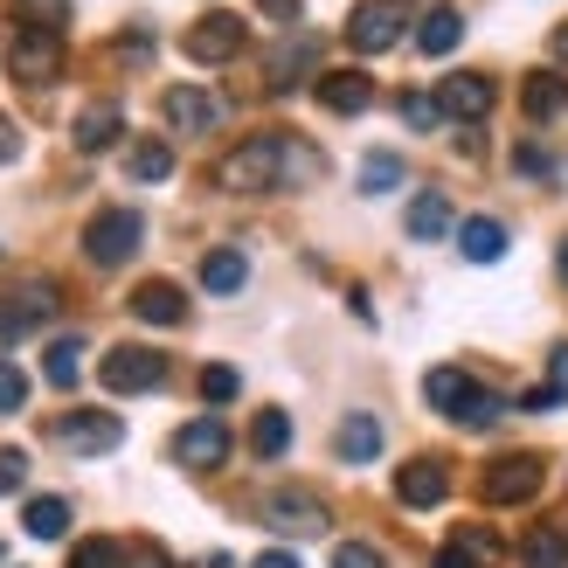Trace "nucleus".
<instances>
[{
  "mask_svg": "<svg viewBox=\"0 0 568 568\" xmlns=\"http://www.w3.org/2000/svg\"><path fill=\"white\" fill-rule=\"evenodd\" d=\"M215 187L222 194H271L284 187V132H264V139H243L215 160Z\"/></svg>",
  "mask_w": 568,
  "mask_h": 568,
  "instance_id": "f257e3e1",
  "label": "nucleus"
},
{
  "mask_svg": "<svg viewBox=\"0 0 568 568\" xmlns=\"http://www.w3.org/2000/svg\"><path fill=\"white\" fill-rule=\"evenodd\" d=\"M139 243H146V222H139L132 209H104V215H91V230H83V257H91L98 271H119Z\"/></svg>",
  "mask_w": 568,
  "mask_h": 568,
  "instance_id": "f03ea898",
  "label": "nucleus"
},
{
  "mask_svg": "<svg viewBox=\"0 0 568 568\" xmlns=\"http://www.w3.org/2000/svg\"><path fill=\"white\" fill-rule=\"evenodd\" d=\"M8 70H14V83H28V91L55 83L63 77V36H55V28H21L14 49H8Z\"/></svg>",
  "mask_w": 568,
  "mask_h": 568,
  "instance_id": "7ed1b4c3",
  "label": "nucleus"
},
{
  "mask_svg": "<svg viewBox=\"0 0 568 568\" xmlns=\"http://www.w3.org/2000/svg\"><path fill=\"white\" fill-rule=\"evenodd\" d=\"M98 375H104L111 395H153L166 382V354H153V347H111Z\"/></svg>",
  "mask_w": 568,
  "mask_h": 568,
  "instance_id": "20e7f679",
  "label": "nucleus"
},
{
  "mask_svg": "<svg viewBox=\"0 0 568 568\" xmlns=\"http://www.w3.org/2000/svg\"><path fill=\"white\" fill-rule=\"evenodd\" d=\"M478 493H486V506H520V499H534V493H541V458H534V450H514V458L486 465Z\"/></svg>",
  "mask_w": 568,
  "mask_h": 568,
  "instance_id": "39448f33",
  "label": "nucleus"
},
{
  "mask_svg": "<svg viewBox=\"0 0 568 568\" xmlns=\"http://www.w3.org/2000/svg\"><path fill=\"white\" fill-rule=\"evenodd\" d=\"M347 42H354L361 55L395 49V42H403V8H395V0H361V8L347 14Z\"/></svg>",
  "mask_w": 568,
  "mask_h": 568,
  "instance_id": "423d86ee",
  "label": "nucleus"
},
{
  "mask_svg": "<svg viewBox=\"0 0 568 568\" xmlns=\"http://www.w3.org/2000/svg\"><path fill=\"white\" fill-rule=\"evenodd\" d=\"M181 49H187V63H209L215 70V63H230V55H243V21L236 14H202V21L187 28Z\"/></svg>",
  "mask_w": 568,
  "mask_h": 568,
  "instance_id": "0eeeda50",
  "label": "nucleus"
},
{
  "mask_svg": "<svg viewBox=\"0 0 568 568\" xmlns=\"http://www.w3.org/2000/svg\"><path fill=\"white\" fill-rule=\"evenodd\" d=\"M55 437H63L70 450H83V458H104V450L125 444V423L104 416V409H70L63 423H55Z\"/></svg>",
  "mask_w": 568,
  "mask_h": 568,
  "instance_id": "6e6552de",
  "label": "nucleus"
},
{
  "mask_svg": "<svg viewBox=\"0 0 568 568\" xmlns=\"http://www.w3.org/2000/svg\"><path fill=\"white\" fill-rule=\"evenodd\" d=\"M174 458L187 471H215L222 458H230V430H222V416H194L187 430L174 437Z\"/></svg>",
  "mask_w": 568,
  "mask_h": 568,
  "instance_id": "1a4fd4ad",
  "label": "nucleus"
},
{
  "mask_svg": "<svg viewBox=\"0 0 568 568\" xmlns=\"http://www.w3.org/2000/svg\"><path fill=\"white\" fill-rule=\"evenodd\" d=\"M257 514H264V527L298 534V541H305V534H326V506L312 499V493H271V499L257 506Z\"/></svg>",
  "mask_w": 568,
  "mask_h": 568,
  "instance_id": "9d476101",
  "label": "nucleus"
},
{
  "mask_svg": "<svg viewBox=\"0 0 568 568\" xmlns=\"http://www.w3.org/2000/svg\"><path fill=\"white\" fill-rule=\"evenodd\" d=\"M444 493H450V465H444V458H409L403 478H395V499H403L409 514H423V506H444Z\"/></svg>",
  "mask_w": 568,
  "mask_h": 568,
  "instance_id": "9b49d317",
  "label": "nucleus"
},
{
  "mask_svg": "<svg viewBox=\"0 0 568 568\" xmlns=\"http://www.w3.org/2000/svg\"><path fill=\"white\" fill-rule=\"evenodd\" d=\"M215 119H222V104L202 91V83H174V91H166V125L174 132L202 139V132H215Z\"/></svg>",
  "mask_w": 568,
  "mask_h": 568,
  "instance_id": "f8f14e48",
  "label": "nucleus"
},
{
  "mask_svg": "<svg viewBox=\"0 0 568 568\" xmlns=\"http://www.w3.org/2000/svg\"><path fill=\"white\" fill-rule=\"evenodd\" d=\"M312 70H320V42H312V36H284V42L271 49V63H264L271 91H298Z\"/></svg>",
  "mask_w": 568,
  "mask_h": 568,
  "instance_id": "ddd939ff",
  "label": "nucleus"
},
{
  "mask_svg": "<svg viewBox=\"0 0 568 568\" xmlns=\"http://www.w3.org/2000/svg\"><path fill=\"white\" fill-rule=\"evenodd\" d=\"M437 104H444V119H486V111H493V83L478 70H458V77L437 83Z\"/></svg>",
  "mask_w": 568,
  "mask_h": 568,
  "instance_id": "4468645a",
  "label": "nucleus"
},
{
  "mask_svg": "<svg viewBox=\"0 0 568 568\" xmlns=\"http://www.w3.org/2000/svg\"><path fill=\"white\" fill-rule=\"evenodd\" d=\"M312 91H320V104H326V111H339V119H354V111H367V98H375V83H367L361 70H326L320 83H312Z\"/></svg>",
  "mask_w": 568,
  "mask_h": 568,
  "instance_id": "2eb2a0df",
  "label": "nucleus"
},
{
  "mask_svg": "<svg viewBox=\"0 0 568 568\" xmlns=\"http://www.w3.org/2000/svg\"><path fill=\"white\" fill-rule=\"evenodd\" d=\"M132 312H139L146 326H181V320H187V298H181V284L153 277V284H139V292H132Z\"/></svg>",
  "mask_w": 568,
  "mask_h": 568,
  "instance_id": "dca6fc26",
  "label": "nucleus"
},
{
  "mask_svg": "<svg viewBox=\"0 0 568 568\" xmlns=\"http://www.w3.org/2000/svg\"><path fill=\"white\" fill-rule=\"evenodd\" d=\"M458 250H465L471 264H499V257H506V222H493V215L458 222Z\"/></svg>",
  "mask_w": 568,
  "mask_h": 568,
  "instance_id": "f3484780",
  "label": "nucleus"
},
{
  "mask_svg": "<svg viewBox=\"0 0 568 568\" xmlns=\"http://www.w3.org/2000/svg\"><path fill=\"white\" fill-rule=\"evenodd\" d=\"M119 132H125V111H119V104H83V111H77V146H83V153H104Z\"/></svg>",
  "mask_w": 568,
  "mask_h": 568,
  "instance_id": "a211bd4d",
  "label": "nucleus"
},
{
  "mask_svg": "<svg viewBox=\"0 0 568 568\" xmlns=\"http://www.w3.org/2000/svg\"><path fill=\"white\" fill-rule=\"evenodd\" d=\"M243 284H250V257H243V250H209V257H202V292L230 298V292H243Z\"/></svg>",
  "mask_w": 568,
  "mask_h": 568,
  "instance_id": "6ab92c4d",
  "label": "nucleus"
},
{
  "mask_svg": "<svg viewBox=\"0 0 568 568\" xmlns=\"http://www.w3.org/2000/svg\"><path fill=\"white\" fill-rule=\"evenodd\" d=\"M333 450H339L347 465H367V458L382 450V423H375V416H347V423H339V437H333Z\"/></svg>",
  "mask_w": 568,
  "mask_h": 568,
  "instance_id": "aec40b11",
  "label": "nucleus"
},
{
  "mask_svg": "<svg viewBox=\"0 0 568 568\" xmlns=\"http://www.w3.org/2000/svg\"><path fill=\"white\" fill-rule=\"evenodd\" d=\"M471 375H465V367H430V382H423V395H430V403L444 409V416H458L465 403H471Z\"/></svg>",
  "mask_w": 568,
  "mask_h": 568,
  "instance_id": "412c9836",
  "label": "nucleus"
},
{
  "mask_svg": "<svg viewBox=\"0 0 568 568\" xmlns=\"http://www.w3.org/2000/svg\"><path fill=\"white\" fill-rule=\"evenodd\" d=\"M416 42H423V55H450V49L465 42L458 8H430V14H423V28H416Z\"/></svg>",
  "mask_w": 568,
  "mask_h": 568,
  "instance_id": "4be33fe9",
  "label": "nucleus"
},
{
  "mask_svg": "<svg viewBox=\"0 0 568 568\" xmlns=\"http://www.w3.org/2000/svg\"><path fill=\"white\" fill-rule=\"evenodd\" d=\"M520 104H527V119H555V111H568V83L555 70H534L527 91H520Z\"/></svg>",
  "mask_w": 568,
  "mask_h": 568,
  "instance_id": "5701e85b",
  "label": "nucleus"
},
{
  "mask_svg": "<svg viewBox=\"0 0 568 568\" xmlns=\"http://www.w3.org/2000/svg\"><path fill=\"white\" fill-rule=\"evenodd\" d=\"M21 527L36 534V541H63V527H70V499H28V514H21Z\"/></svg>",
  "mask_w": 568,
  "mask_h": 568,
  "instance_id": "b1692460",
  "label": "nucleus"
},
{
  "mask_svg": "<svg viewBox=\"0 0 568 568\" xmlns=\"http://www.w3.org/2000/svg\"><path fill=\"white\" fill-rule=\"evenodd\" d=\"M444 230H450V202H444V194H416V202H409V236L437 243Z\"/></svg>",
  "mask_w": 568,
  "mask_h": 568,
  "instance_id": "393cba45",
  "label": "nucleus"
},
{
  "mask_svg": "<svg viewBox=\"0 0 568 568\" xmlns=\"http://www.w3.org/2000/svg\"><path fill=\"white\" fill-rule=\"evenodd\" d=\"M125 174L132 181H166V174H174V146H166V139H139L132 160H125Z\"/></svg>",
  "mask_w": 568,
  "mask_h": 568,
  "instance_id": "a878e982",
  "label": "nucleus"
},
{
  "mask_svg": "<svg viewBox=\"0 0 568 568\" xmlns=\"http://www.w3.org/2000/svg\"><path fill=\"white\" fill-rule=\"evenodd\" d=\"M42 361H49V367H42L49 388H77V375H83V339H55Z\"/></svg>",
  "mask_w": 568,
  "mask_h": 568,
  "instance_id": "bb28decb",
  "label": "nucleus"
},
{
  "mask_svg": "<svg viewBox=\"0 0 568 568\" xmlns=\"http://www.w3.org/2000/svg\"><path fill=\"white\" fill-rule=\"evenodd\" d=\"M520 561H527V568H568V534H561V527H541V534H527Z\"/></svg>",
  "mask_w": 568,
  "mask_h": 568,
  "instance_id": "cd10ccee",
  "label": "nucleus"
},
{
  "mask_svg": "<svg viewBox=\"0 0 568 568\" xmlns=\"http://www.w3.org/2000/svg\"><path fill=\"white\" fill-rule=\"evenodd\" d=\"M284 444H292V416H284V409H264L257 430H250V450H257V458H284Z\"/></svg>",
  "mask_w": 568,
  "mask_h": 568,
  "instance_id": "c85d7f7f",
  "label": "nucleus"
},
{
  "mask_svg": "<svg viewBox=\"0 0 568 568\" xmlns=\"http://www.w3.org/2000/svg\"><path fill=\"white\" fill-rule=\"evenodd\" d=\"M388 187H403V160H395V153H367L361 160V194H388Z\"/></svg>",
  "mask_w": 568,
  "mask_h": 568,
  "instance_id": "c756f323",
  "label": "nucleus"
},
{
  "mask_svg": "<svg viewBox=\"0 0 568 568\" xmlns=\"http://www.w3.org/2000/svg\"><path fill=\"white\" fill-rule=\"evenodd\" d=\"M36 320H42V312H36V305H28L21 292H14V298H0V347H8V339H21V333H28V326H36Z\"/></svg>",
  "mask_w": 568,
  "mask_h": 568,
  "instance_id": "7c9ffc66",
  "label": "nucleus"
},
{
  "mask_svg": "<svg viewBox=\"0 0 568 568\" xmlns=\"http://www.w3.org/2000/svg\"><path fill=\"white\" fill-rule=\"evenodd\" d=\"M499 416H506V403H499V395H486V388H471V403L458 409V423H465V430H493Z\"/></svg>",
  "mask_w": 568,
  "mask_h": 568,
  "instance_id": "2f4dec72",
  "label": "nucleus"
},
{
  "mask_svg": "<svg viewBox=\"0 0 568 568\" xmlns=\"http://www.w3.org/2000/svg\"><path fill=\"white\" fill-rule=\"evenodd\" d=\"M403 125H409V132H437V125H444V104L423 98V91H409V98H403Z\"/></svg>",
  "mask_w": 568,
  "mask_h": 568,
  "instance_id": "473e14b6",
  "label": "nucleus"
},
{
  "mask_svg": "<svg viewBox=\"0 0 568 568\" xmlns=\"http://www.w3.org/2000/svg\"><path fill=\"white\" fill-rule=\"evenodd\" d=\"M14 8L28 14V28H55V36H63V21H70V0H14Z\"/></svg>",
  "mask_w": 568,
  "mask_h": 568,
  "instance_id": "72a5a7b5",
  "label": "nucleus"
},
{
  "mask_svg": "<svg viewBox=\"0 0 568 568\" xmlns=\"http://www.w3.org/2000/svg\"><path fill=\"white\" fill-rule=\"evenodd\" d=\"M21 403H28V375H21L14 361H0V416H14Z\"/></svg>",
  "mask_w": 568,
  "mask_h": 568,
  "instance_id": "f704fd0d",
  "label": "nucleus"
},
{
  "mask_svg": "<svg viewBox=\"0 0 568 568\" xmlns=\"http://www.w3.org/2000/svg\"><path fill=\"white\" fill-rule=\"evenodd\" d=\"M236 388H243V375H236V367H202V395H209V403H230Z\"/></svg>",
  "mask_w": 568,
  "mask_h": 568,
  "instance_id": "c9c22d12",
  "label": "nucleus"
},
{
  "mask_svg": "<svg viewBox=\"0 0 568 568\" xmlns=\"http://www.w3.org/2000/svg\"><path fill=\"white\" fill-rule=\"evenodd\" d=\"M119 561H125V568H174V555H166L160 541H132Z\"/></svg>",
  "mask_w": 568,
  "mask_h": 568,
  "instance_id": "e433bc0d",
  "label": "nucleus"
},
{
  "mask_svg": "<svg viewBox=\"0 0 568 568\" xmlns=\"http://www.w3.org/2000/svg\"><path fill=\"white\" fill-rule=\"evenodd\" d=\"M21 478H28V458L14 444H0V493H21Z\"/></svg>",
  "mask_w": 568,
  "mask_h": 568,
  "instance_id": "4c0bfd02",
  "label": "nucleus"
},
{
  "mask_svg": "<svg viewBox=\"0 0 568 568\" xmlns=\"http://www.w3.org/2000/svg\"><path fill=\"white\" fill-rule=\"evenodd\" d=\"M70 568H119V548H111V541H83L70 555Z\"/></svg>",
  "mask_w": 568,
  "mask_h": 568,
  "instance_id": "58836bf2",
  "label": "nucleus"
},
{
  "mask_svg": "<svg viewBox=\"0 0 568 568\" xmlns=\"http://www.w3.org/2000/svg\"><path fill=\"white\" fill-rule=\"evenodd\" d=\"M333 568H382V555L367 548V541H339L333 548Z\"/></svg>",
  "mask_w": 568,
  "mask_h": 568,
  "instance_id": "ea45409f",
  "label": "nucleus"
},
{
  "mask_svg": "<svg viewBox=\"0 0 568 568\" xmlns=\"http://www.w3.org/2000/svg\"><path fill=\"white\" fill-rule=\"evenodd\" d=\"M458 548H465V555H478V561H486V568L499 561V541H493L486 527H465V534H458Z\"/></svg>",
  "mask_w": 568,
  "mask_h": 568,
  "instance_id": "a19ab883",
  "label": "nucleus"
},
{
  "mask_svg": "<svg viewBox=\"0 0 568 568\" xmlns=\"http://www.w3.org/2000/svg\"><path fill=\"white\" fill-rule=\"evenodd\" d=\"M257 8H264L271 21H284V28H298V14H305V0H257Z\"/></svg>",
  "mask_w": 568,
  "mask_h": 568,
  "instance_id": "79ce46f5",
  "label": "nucleus"
},
{
  "mask_svg": "<svg viewBox=\"0 0 568 568\" xmlns=\"http://www.w3.org/2000/svg\"><path fill=\"white\" fill-rule=\"evenodd\" d=\"M514 166H520V174H555V160H548L541 146H520V153H514Z\"/></svg>",
  "mask_w": 568,
  "mask_h": 568,
  "instance_id": "37998d69",
  "label": "nucleus"
},
{
  "mask_svg": "<svg viewBox=\"0 0 568 568\" xmlns=\"http://www.w3.org/2000/svg\"><path fill=\"white\" fill-rule=\"evenodd\" d=\"M430 568H486V561H478V555H465V548H458V541H450V548H444V555H437V561H430Z\"/></svg>",
  "mask_w": 568,
  "mask_h": 568,
  "instance_id": "c03bdc74",
  "label": "nucleus"
},
{
  "mask_svg": "<svg viewBox=\"0 0 568 568\" xmlns=\"http://www.w3.org/2000/svg\"><path fill=\"white\" fill-rule=\"evenodd\" d=\"M555 403H561L555 388H527V395H520V409H527V416H534V409H555Z\"/></svg>",
  "mask_w": 568,
  "mask_h": 568,
  "instance_id": "a18cd8bd",
  "label": "nucleus"
},
{
  "mask_svg": "<svg viewBox=\"0 0 568 568\" xmlns=\"http://www.w3.org/2000/svg\"><path fill=\"white\" fill-rule=\"evenodd\" d=\"M8 160H21V139H14V125H8V119H0V166H8Z\"/></svg>",
  "mask_w": 568,
  "mask_h": 568,
  "instance_id": "49530a36",
  "label": "nucleus"
},
{
  "mask_svg": "<svg viewBox=\"0 0 568 568\" xmlns=\"http://www.w3.org/2000/svg\"><path fill=\"white\" fill-rule=\"evenodd\" d=\"M555 395H561V403H568V347H555V382H548Z\"/></svg>",
  "mask_w": 568,
  "mask_h": 568,
  "instance_id": "de8ad7c7",
  "label": "nucleus"
},
{
  "mask_svg": "<svg viewBox=\"0 0 568 568\" xmlns=\"http://www.w3.org/2000/svg\"><path fill=\"white\" fill-rule=\"evenodd\" d=\"M250 568H298V555H284V548H271V555H257Z\"/></svg>",
  "mask_w": 568,
  "mask_h": 568,
  "instance_id": "09e8293b",
  "label": "nucleus"
},
{
  "mask_svg": "<svg viewBox=\"0 0 568 568\" xmlns=\"http://www.w3.org/2000/svg\"><path fill=\"white\" fill-rule=\"evenodd\" d=\"M555 55H561V63H568V21L555 28Z\"/></svg>",
  "mask_w": 568,
  "mask_h": 568,
  "instance_id": "8fccbe9b",
  "label": "nucleus"
},
{
  "mask_svg": "<svg viewBox=\"0 0 568 568\" xmlns=\"http://www.w3.org/2000/svg\"><path fill=\"white\" fill-rule=\"evenodd\" d=\"M561 284H568V243H561Z\"/></svg>",
  "mask_w": 568,
  "mask_h": 568,
  "instance_id": "3c124183",
  "label": "nucleus"
}]
</instances>
